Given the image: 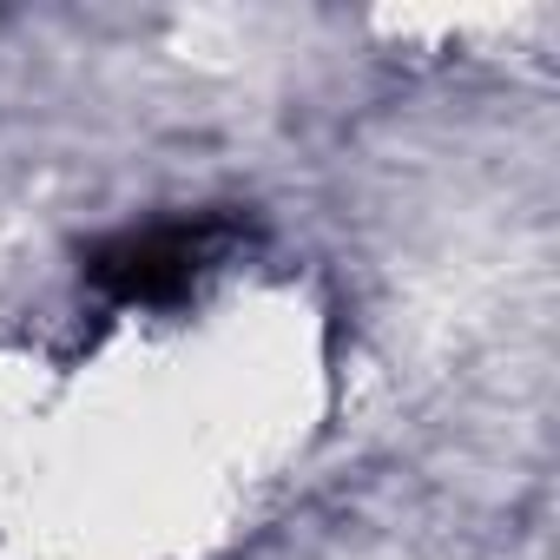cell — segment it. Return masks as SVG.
Returning <instances> with one entry per match:
<instances>
[{
  "label": "cell",
  "mask_w": 560,
  "mask_h": 560,
  "mask_svg": "<svg viewBox=\"0 0 560 560\" xmlns=\"http://www.w3.org/2000/svg\"><path fill=\"white\" fill-rule=\"evenodd\" d=\"M237 224L231 218H172V224H145L113 237L106 250H93L86 277L113 298V304H172L185 298L198 277L231 250Z\"/></svg>",
  "instance_id": "cell-1"
}]
</instances>
